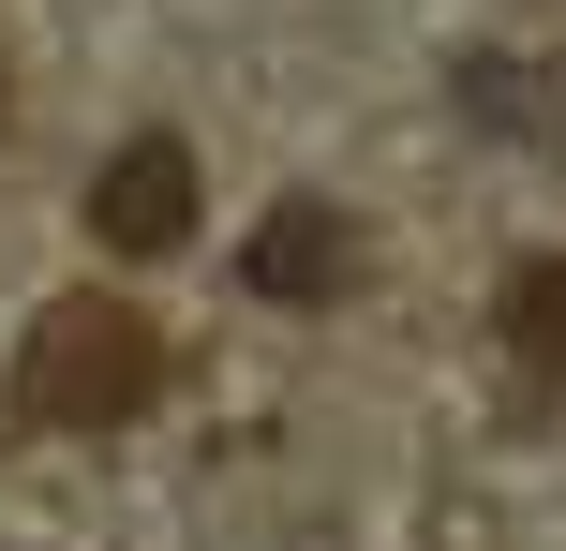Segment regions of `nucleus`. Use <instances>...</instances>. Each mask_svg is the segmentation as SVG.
<instances>
[{
	"instance_id": "f257e3e1",
	"label": "nucleus",
	"mask_w": 566,
	"mask_h": 551,
	"mask_svg": "<svg viewBox=\"0 0 566 551\" xmlns=\"http://www.w3.org/2000/svg\"><path fill=\"white\" fill-rule=\"evenodd\" d=\"M149 403H165V328L135 298H45V328L15 358V417L30 433H119Z\"/></svg>"
},
{
	"instance_id": "f03ea898",
	"label": "nucleus",
	"mask_w": 566,
	"mask_h": 551,
	"mask_svg": "<svg viewBox=\"0 0 566 551\" xmlns=\"http://www.w3.org/2000/svg\"><path fill=\"white\" fill-rule=\"evenodd\" d=\"M90 239L105 254H179L195 239V149L179 135H135V149H105V179H90Z\"/></svg>"
},
{
	"instance_id": "7ed1b4c3",
	"label": "nucleus",
	"mask_w": 566,
	"mask_h": 551,
	"mask_svg": "<svg viewBox=\"0 0 566 551\" xmlns=\"http://www.w3.org/2000/svg\"><path fill=\"white\" fill-rule=\"evenodd\" d=\"M239 284L283 298V314H328V298H358V224H343L328 194H283L254 239H239Z\"/></svg>"
},
{
	"instance_id": "20e7f679",
	"label": "nucleus",
	"mask_w": 566,
	"mask_h": 551,
	"mask_svg": "<svg viewBox=\"0 0 566 551\" xmlns=\"http://www.w3.org/2000/svg\"><path fill=\"white\" fill-rule=\"evenodd\" d=\"M462 119L478 135H522V149H566V60H537V45H507V60H462Z\"/></svg>"
},
{
	"instance_id": "39448f33",
	"label": "nucleus",
	"mask_w": 566,
	"mask_h": 551,
	"mask_svg": "<svg viewBox=\"0 0 566 551\" xmlns=\"http://www.w3.org/2000/svg\"><path fill=\"white\" fill-rule=\"evenodd\" d=\"M507 343L537 358V373H566V254H537V268L507 284Z\"/></svg>"
}]
</instances>
